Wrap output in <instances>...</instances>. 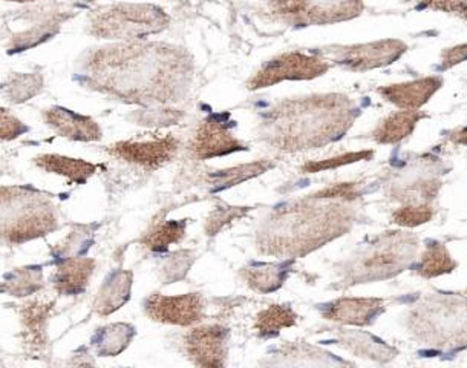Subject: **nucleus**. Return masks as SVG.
Listing matches in <instances>:
<instances>
[{
    "mask_svg": "<svg viewBox=\"0 0 467 368\" xmlns=\"http://www.w3.org/2000/svg\"><path fill=\"white\" fill-rule=\"evenodd\" d=\"M144 309L153 321L187 327L201 321L204 302L198 293L180 297H164L157 293L148 298Z\"/></svg>",
    "mask_w": 467,
    "mask_h": 368,
    "instance_id": "9b49d317",
    "label": "nucleus"
},
{
    "mask_svg": "<svg viewBox=\"0 0 467 368\" xmlns=\"http://www.w3.org/2000/svg\"><path fill=\"white\" fill-rule=\"evenodd\" d=\"M229 331L221 325L198 327L186 336L189 358L200 367H223L227 354Z\"/></svg>",
    "mask_w": 467,
    "mask_h": 368,
    "instance_id": "ddd939ff",
    "label": "nucleus"
},
{
    "mask_svg": "<svg viewBox=\"0 0 467 368\" xmlns=\"http://www.w3.org/2000/svg\"><path fill=\"white\" fill-rule=\"evenodd\" d=\"M245 207H224V209H218L209 216L207 225H205V230L207 234L215 235L216 232H220L223 226L227 225L230 221L241 218L245 214Z\"/></svg>",
    "mask_w": 467,
    "mask_h": 368,
    "instance_id": "f704fd0d",
    "label": "nucleus"
},
{
    "mask_svg": "<svg viewBox=\"0 0 467 368\" xmlns=\"http://www.w3.org/2000/svg\"><path fill=\"white\" fill-rule=\"evenodd\" d=\"M441 85H443L441 77H424V79L408 81V83L379 88L377 92L385 100L396 105L400 110H419L424 103L430 101L431 97L439 91Z\"/></svg>",
    "mask_w": 467,
    "mask_h": 368,
    "instance_id": "4468645a",
    "label": "nucleus"
},
{
    "mask_svg": "<svg viewBox=\"0 0 467 368\" xmlns=\"http://www.w3.org/2000/svg\"><path fill=\"white\" fill-rule=\"evenodd\" d=\"M432 216H434V211L430 206L412 205V206H406L394 212L392 218L397 225L415 227V226L423 225V223L432 220Z\"/></svg>",
    "mask_w": 467,
    "mask_h": 368,
    "instance_id": "2f4dec72",
    "label": "nucleus"
},
{
    "mask_svg": "<svg viewBox=\"0 0 467 368\" xmlns=\"http://www.w3.org/2000/svg\"><path fill=\"white\" fill-rule=\"evenodd\" d=\"M67 16H63L62 13L57 16H54L53 19L44 20L38 25H34L33 28H29L25 33H20L19 36H16L11 42V51L13 53H19V51H25V49L36 47V45L42 44L45 40L53 37L54 34L57 33L60 28V24L65 20Z\"/></svg>",
    "mask_w": 467,
    "mask_h": 368,
    "instance_id": "bb28decb",
    "label": "nucleus"
},
{
    "mask_svg": "<svg viewBox=\"0 0 467 368\" xmlns=\"http://www.w3.org/2000/svg\"><path fill=\"white\" fill-rule=\"evenodd\" d=\"M40 282H42V272L38 268H28V270L24 268L8 277L6 292L15 293L16 297H25L40 289L42 286Z\"/></svg>",
    "mask_w": 467,
    "mask_h": 368,
    "instance_id": "c756f323",
    "label": "nucleus"
},
{
    "mask_svg": "<svg viewBox=\"0 0 467 368\" xmlns=\"http://www.w3.org/2000/svg\"><path fill=\"white\" fill-rule=\"evenodd\" d=\"M186 235V221H166L143 239L149 250H166L171 244L180 243Z\"/></svg>",
    "mask_w": 467,
    "mask_h": 368,
    "instance_id": "c85d7f7f",
    "label": "nucleus"
},
{
    "mask_svg": "<svg viewBox=\"0 0 467 368\" xmlns=\"http://www.w3.org/2000/svg\"><path fill=\"white\" fill-rule=\"evenodd\" d=\"M340 342L362 358L365 356L377 361H388L394 358V354L397 353L396 350L388 347L385 342H381L374 336L358 333V331H345L340 335Z\"/></svg>",
    "mask_w": 467,
    "mask_h": 368,
    "instance_id": "412c9836",
    "label": "nucleus"
},
{
    "mask_svg": "<svg viewBox=\"0 0 467 368\" xmlns=\"http://www.w3.org/2000/svg\"><path fill=\"white\" fill-rule=\"evenodd\" d=\"M455 268H457V263L453 261L443 244L434 243L428 246V249L421 258V264L417 268V273L420 277L434 278L452 272Z\"/></svg>",
    "mask_w": 467,
    "mask_h": 368,
    "instance_id": "cd10ccee",
    "label": "nucleus"
},
{
    "mask_svg": "<svg viewBox=\"0 0 467 368\" xmlns=\"http://www.w3.org/2000/svg\"><path fill=\"white\" fill-rule=\"evenodd\" d=\"M383 311V300L379 298H342L325 309L327 320L349 325H368Z\"/></svg>",
    "mask_w": 467,
    "mask_h": 368,
    "instance_id": "dca6fc26",
    "label": "nucleus"
},
{
    "mask_svg": "<svg viewBox=\"0 0 467 368\" xmlns=\"http://www.w3.org/2000/svg\"><path fill=\"white\" fill-rule=\"evenodd\" d=\"M245 144L241 143L229 131V126L216 119H207L196 128L192 135L189 151L198 160L223 157L229 153L245 151Z\"/></svg>",
    "mask_w": 467,
    "mask_h": 368,
    "instance_id": "f8f14e48",
    "label": "nucleus"
},
{
    "mask_svg": "<svg viewBox=\"0 0 467 368\" xmlns=\"http://www.w3.org/2000/svg\"><path fill=\"white\" fill-rule=\"evenodd\" d=\"M4 2H19V4H28V2H37V0H4Z\"/></svg>",
    "mask_w": 467,
    "mask_h": 368,
    "instance_id": "58836bf2",
    "label": "nucleus"
},
{
    "mask_svg": "<svg viewBox=\"0 0 467 368\" xmlns=\"http://www.w3.org/2000/svg\"><path fill=\"white\" fill-rule=\"evenodd\" d=\"M130 288H132V273L126 270L112 273L99 292L94 304L96 310L103 316L119 310V307L130 300Z\"/></svg>",
    "mask_w": 467,
    "mask_h": 368,
    "instance_id": "6ab92c4d",
    "label": "nucleus"
},
{
    "mask_svg": "<svg viewBox=\"0 0 467 368\" xmlns=\"http://www.w3.org/2000/svg\"><path fill=\"white\" fill-rule=\"evenodd\" d=\"M426 119V114L417 110H401L388 115L381 120L374 132L372 139L379 144H396L414 132L415 126L420 120Z\"/></svg>",
    "mask_w": 467,
    "mask_h": 368,
    "instance_id": "f3484780",
    "label": "nucleus"
},
{
    "mask_svg": "<svg viewBox=\"0 0 467 368\" xmlns=\"http://www.w3.org/2000/svg\"><path fill=\"white\" fill-rule=\"evenodd\" d=\"M99 91L130 103L180 100L187 85L186 54L161 44H123L100 48L85 65Z\"/></svg>",
    "mask_w": 467,
    "mask_h": 368,
    "instance_id": "f257e3e1",
    "label": "nucleus"
},
{
    "mask_svg": "<svg viewBox=\"0 0 467 368\" xmlns=\"http://www.w3.org/2000/svg\"><path fill=\"white\" fill-rule=\"evenodd\" d=\"M417 249V239L410 235L392 232L380 237L367 254L349 268L351 284L394 277L410 263Z\"/></svg>",
    "mask_w": 467,
    "mask_h": 368,
    "instance_id": "423d86ee",
    "label": "nucleus"
},
{
    "mask_svg": "<svg viewBox=\"0 0 467 368\" xmlns=\"http://www.w3.org/2000/svg\"><path fill=\"white\" fill-rule=\"evenodd\" d=\"M56 227L53 207L34 192L0 189V238L20 243Z\"/></svg>",
    "mask_w": 467,
    "mask_h": 368,
    "instance_id": "20e7f679",
    "label": "nucleus"
},
{
    "mask_svg": "<svg viewBox=\"0 0 467 368\" xmlns=\"http://www.w3.org/2000/svg\"><path fill=\"white\" fill-rule=\"evenodd\" d=\"M45 120L60 137L76 142H97L101 139L100 126L87 115L77 114L60 106L44 112Z\"/></svg>",
    "mask_w": 467,
    "mask_h": 368,
    "instance_id": "2eb2a0df",
    "label": "nucleus"
},
{
    "mask_svg": "<svg viewBox=\"0 0 467 368\" xmlns=\"http://www.w3.org/2000/svg\"><path fill=\"white\" fill-rule=\"evenodd\" d=\"M297 322V315L288 306H270L256 318V331L261 336H276L282 329H288Z\"/></svg>",
    "mask_w": 467,
    "mask_h": 368,
    "instance_id": "a878e982",
    "label": "nucleus"
},
{
    "mask_svg": "<svg viewBox=\"0 0 467 368\" xmlns=\"http://www.w3.org/2000/svg\"><path fill=\"white\" fill-rule=\"evenodd\" d=\"M96 268V261L88 258L69 259L58 268L54 278V284L63 295H77L87 288Z\"/></svg>",
    "mask_w": 467,
    "mask_h": 368,
    "instance_id": "aec40b11",
    "label": "nucleus"
},
{
    "mask_svg": "<svg viewBox=\"0 0 467 368\" xmlns=\"http://www.w3.org/2000/svg\"><path fill=\"white\" fill-rule=\"evenodd\" d=\"M36 166L44 169L49 173H57L67 177L71 183L83 184L87 183L88 178L92 177L97 171V164L85 162L80 158L63 157L56 153H45L34 158Z\"/></svg>",
    "mask_w": 467,
    "mask_h": 368,
    "instance_id": "a211bd4d",
    "label": "nucleus"
},
{
    "mask_svg": "<svg viewBox=\"0 0 467 368\" xmlns=\"http://www.w3.org/2000/svg\"><path fill=\"white\" fill-rule=\"evenodd\" d=\"M329 69L325 58L313 54L285 53L264 63L254 76L248 80V89L256 91L273 87L285 80H313L324 76Z\"/></svg>",
    "mask_w": 467,
    "mask_h": 368,
    "instance_id": "6e6552de",
    "label": "nucleus"
},
{
    "mask_svg": "<svg viewBox=\"0 0 467 368\" xmlns=\"http://www.w3.org/2000/svg\"><path fill=\"white\" fill-rule=\"evenodd\" d=\"M171 17L150 4H115L101 6L89 17V33L100 38H143L161 33Z\"/></svg>",
    "mask_w": 467,
    "mask_h": 368,
    "instance_id": "39448f33",
    "label": "nucleus"
},
{
    "mask_svg": "<svg viewBox=\"0 0 467 368\" xmlns=\"http://www.w3.org/2000/svg\"><path fill=\"white\" fill-rule=\"evenodd\" d=\"M135 329L130 324H112L101 329L94 338L97 353L100 356H117L134 338Z\"/></svg>",
    "mask_w": 467,
    "mask_h": 368,
    "instance_id": "4be33fe9",
    "label": "nucleus"
},
{
    "mask_svg": "<svg viewBox=\"0 0 467 368\" xmlns=\"http://www.w3.org/2000/svg\"><path fill=\"white\" fill-rule=\"evenodd\" d=\"M275 17L293 26L336 24L354 19L362 0H264Z\"/></svg>",
    "mask_w": 467,
    "mask_h": 368,
    "instance_id": "0eeeda50",
    "label": "nucleus"
},
{
    "mask_svg": "<svg viewBox=\"0 0 467 368\" xmlns=\"http://www.w3.org/2000/svg\"><path fill=\"white\" fill-rule=\"evenodd\" d=\"M42 88L44 77L40 74H13L4 85H0V92L11 103H24L37 96Z\"/></svg>",
    "mask_w": 467,
    "mask_h": 368,
    "instance_id": "b1692460",
    "label": "nucleus"
},
{
    "mask_svg": "<svg viewBox=\"0 0 467 368\" xmlns=\"http://www.w3.org/2000/svg\"><path fill=\"white\" fill-rule=\"evenodd\" d=\"M273 168V163L267 160L261 162L248 163V164H241L236 168L224 169L220 173H210V184H213L215 191H223L227 187L236 186L245 180L258 177L261 173H267L268 169Z\"/></svg>",
    "mask_w": 467,
    "mask_h": 368,
    "instance_id": "5701e85b",
    "label": "nucleus"
},
{
    "mask_svg": "<svg viewBox=\"0 0 467 368\" xmlns=\"http://www.w3.org/2000/svg\"><path fill=\"white\" fill-rule=\"evenodd\" d=\"M244 277L253 290L261 293L275 292L285 281L286 270L284 266L264 264L256 268L244 270Z\"/></svg>",
    "mask_w": 467,
    "mask_h": 368,
    "instance_id": "393cba45",
    "label": "nucleus"
},
{
    "mask_svg": "<svg viewBox=\"0 0 467 368\" xmlns=\"http://www.w3.org/2000/svg\"><path fill=\"white\" fill-rule=\"evenodd\" d=\"M277 212L261 232L258 246L264 254L299 257L344 234L351 225L348 211L338 205L316 206L306 200Z\"/></svg>",
    "mask_w": 467,
    "mask_h": 368,
    "instance_id": "7ed1b4c3",
    "label": "nucleus"
},
{
    "mask_svg": "<svg viewBox=\"0 0 467 368\" xmlns=\"http://www.w3.org/2000/svg\"><path fill=\"white\" fill-rule=\"evenodd\" d=\"M26 131H28V126H25L22 120L11 114L10 110L0 108V142L17 139Z\"/></svg>",
    "mask_w": 467,
    "mask_h": 368,
    "instance_id": "72a5a7b5",
    "label": "nucleus"
},
{
    "mask_svg": "<svg viewBox=\"0 0 467 368\" xmlns=\"http://www.w3.org/2000/svg\"><path fill=\"white\" fill-rule=\"evenodd\" d=\"M420 8L443 11L446 15L457 16L467 20V0H414Z\"/></svg>",
    "mask_w": 467,
    "mask_h": 368,
    "instance_id": "473e14b6",
    "label": "nucleus"
},
{
    "mask_svg": "<svg viewBox=\"0 0 467 368\" xmlns=\"http://www.w3.org/2000/svg\"><path fill=\"white\" fill-rule=\"evenodd\" d=\"M180 143L173 137L148 140V142H119L108 149L110 155L144 169H158L177 155Z\"/></svg>",
    "mask_w": 467,
    "mask_h": 368,
    "instance_id": "9d476101",
    "label": "nucleus"
},
{
    "mask_svg": "<svg viewBox=\"0 0 467 368\" xmlns=\"http://www.w3.org/2000/svg\"><path fill=\"white\" fill-rule=\"evenodd\" d=\"M467 60V44L457 45L453 48L444 49L441 53V71L451 69L458 63Z\"/></svg>",
    "mask_w": 467,
    "mask_h": 368,
    "instance_id": "e433bc0d",
    "label": "nucleus"
},
{
    "mask_svg": "<svg viewBox=\"0 0 467 368\" xmlns=\"http://www.w3.org/2000/svg\"><path fill=\"white\" fill-rule=\"evenodd\" d=\"M192 263H193V257H192L191 252L182 250V252L172 255L171 259L167 261L166 268H164L166 281H177L180 278L184 277Z\"/></svg>",
    "mask_w": 467,
    "mask_h": 368,
    "instance_id": "c9c22d12",
    "label": "nucleus"
},
{
    "mask_svg": "<svg viewBox=\"0 0 467 368\" xmlns=\"http://www.w3.org/2000/svg\"><path fill=\"white\" fill-rule=\"evenodd\" d=\"M354 119L356 110L348 97L311 96L281 101L268 110L261 132L267 143L295 152L320 148L344 137Z\"/></svg>",
    "mask_w": 467,
    "mask_h": 368,
    "instance_id": "f03ea898",
    "label": "nucleus"
},
{
    "mask_svg": "<svg viewBox=\"0 0 467 368\" xmlns=\"http://www.w3.org/2000/svg\"><path fill=\"white\" fill-rule=\"evenodd\" d=\"M374 155V151H360V152H348L338 157L328 158V160H320V162L306 163L302 166V173H316L320 171H328V169L340 168L345 164L351 163L362 162V160H369Z\"/></svg>",
    "mask_w": 467,
    "mask_h": 368,
    "instance_id": "7c9ffc66",
    "label": "nucleus"
},
{
    "mask_svg": "<svg viewBox=\"0 0 467 368\" xmlns=\"http://www.w3.org/2000/svg\"><path fill=\"white\" fill-rule=\"evenodd\" d=\"M406 49L408 47L400 40L387 38L371 44L328 47L319 51V58L333 60L349 71L362 72L391 65L406 53Z\"/></svg>",
    "mask_w": 467,
    "mask_h": 368,
    "instance_id": "1a4fd4ad",
    "label": "nucleus"
},
{
    "mask_svg": "<svg viewBox=\"0 0 467 368\" xmlns=\"http://www.w3.org/2000/svg\"><path fill=\"white\" fill-rule=\"evenodd\" d=\"M451 142L455 144H467V126L462 130L453 131L451 132Z\"/></svg>",
    "mask_w": 467,
    "mask_h": 368,
    "instance_id": "4c0bfd02",
    "label": "nucleus"
}]
</instances>
